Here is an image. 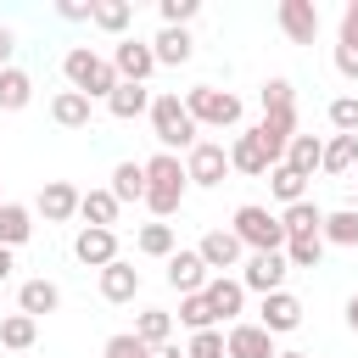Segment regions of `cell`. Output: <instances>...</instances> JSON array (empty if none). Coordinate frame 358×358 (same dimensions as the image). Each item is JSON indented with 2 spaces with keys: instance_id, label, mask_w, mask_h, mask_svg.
<instances>
[{
  "instance_id": "22",
  "label": "cell",
  "mask_w": 358,
  "mask_h": 358,
  "mask_svg": "<svg viewBox=\"0 0 358 358\" xmlns=\"http://www.w3.org/2000/svg\"><path fill=\"white\" fill-rule=\"evenodd\" d=\"M229 168H235V173H268L274 162H268V151L257 145V134L246 129V134H235V145H229Z\"/></svg>"
},
{
  "instance_id": "2",
  "label": "cell",
  "mask_w": 358,
  "mask_h": 358,
  "mask_svg": "<svg viewBox=\"0 0 358 358\" xmlns=\"http://www.w3.org/2000/svg\"><path fill=\"white\" fill-rule=\"evenodd\" d=\"M62 73H67V84H73L84 101H106V95L117 90V73H112V62H106V56H95L90 45H73V50L62 56Z\"/></svg>"
},
{
  "instance_id": "32",
  "label": "cell",
  "mask_w": 358,
  "mask_h": 358,
  "mask_svg": "<svg viewBox=\"0 0 358 358\" xmlns=\"http://www.w3.org/2000/svg\"><path fill=\"white\" fill-rule=\"evenodd\" d=\"M34 336H39V319H28V313H6V319H0V347L28 352V347H34Z\"/></svg>"
},
{
  "instance_id": "33",
  "label": "cell",
  "mask_w": 358,
  "mask_h": 358,
  "mask_svg": "<svg viewBox=\"0 0 358 358\" xmlns=\"http://www.w3.org/2000/svg\"><path fill=\"white\" fill-rule=\"evenodd\" d=\"M324 173H352L358 168V134H336V140H324V162H319Z\"/></svg>"
},
{
  "instance_id": "46",
  "label": "cell",
  "mask_w": 358,
  "mask_h": 358,
  "mask_svg": "<svg viewBox=\"0 0 358 358\" xmlns=\"http://www.w3.org/2000/svg\"><path fill=\"white\" fill-rule=\"evenodd\" d=\"M341 45H352V50H358V0L341 11Z\"/></svg>"
},
{
  "instance_id": "34",
  "label": "cell",
  "mask_w": 358,
  "mask_h": 358,
  "mask_svg": "<svg viewBox=\"0 0 358 358\" xmlns=\"http://www.w3.org/2000/svg\"><path fill=\"white\" fill-rule=\"evenodd\" d=\"M268 190H274L285 207H291V201H308V179H302V173H291L285 162H274V168H268Z\"/></svg>"
},
{
  "instance_id": "8",
  "label": "cell",
  "mask_w": 358,
  "mask_h": 358,
  "mask_svg": "<svg viewBox=\"0 0 358 358\" xmlns=\"http://www.w3.org/2000/svg\"><path fill=\"white\" fill-rule=\"evenodd\" d=\"M112 73H117V84H145V78L157 73L151 45H145V39H117V50H112Z\"/></svg>"
},
{
  "instance_id": "43",
  "label": "cell",
  "mask_w": 358,
  "mask_h": 358,
  "mask_svg": "<svg viewBox=\"0 0 358 358\" xmlns=\"http://www.w3.org/2000/svg\"><path fill=\"white\" fill-rule=\"evenodd\" d=\"M106 358H145V347L134 341V330H123V336L106 341Z\"/></svg>"
},
{
  "instance_id": "51",
  "label": "cell",
  "mask_w": 358,
  "mask_h": 358,
  "mask_svg": "<svg viewBox=\"0 0 358 358\" xmlns=\"http://www.w3.org/2000/svg\"><path fill=\"white\" fill-rule=\"evenodd\" d=\"M280 358H313V352H280Z\"/></svg>"
},
{
  "instance_id": "10",
  "label": "cell",
  "mask_w": 358,
  "mask_h": 358,
  "mask_svg": "<svg viewBox=\"0 0 358 358\" xmlns=\"http://www.w3.org/2000/svg\"><path fill=\"white\" fill-rule=\"evenodd\" d=\"M73 257L78 263H90V268H106V263H117V229H78L73 235Z\"/></svg>"
},
{
  "instance_id": "37",
  "label": "cell",
  "mask_w": 358,
  "mask_h": 358,
  "mask_svg": "<svg viewBox=\"0 0 358 358\" xmlns=\"http://www.w3.org/2000/svg\"><path fill=\"white\" fill-rule=\"evenodd\" d=\"M134 246H140L145 257H173V224H145V229L134 235Z\"/></svg>"
},
{
  "instance_id": "39",
  "label": "cell",
  "mask_w": 358,
  "mask_h": 358,
  "mask_svg": "<svg viewBox=\"0 0 358 358\" xmlns=\"http://www.w3.org/2000/svg\"><path fill=\"white\" fill-rule=\"evenodd\" d=\"M263 112H296L291 78H268V84H263Z\"/></svg>"
},
{
  "instance_id": "19",
  "label": "cell",
  "mask_w": 358,
  "mask_h": 358,
  "mask_svg": "<svg viewBox=\"0 0 358 358\" xmlns=\"http://www.w3.org/2000/svg\"><path fill=\"white\" fill-rule=\"evenodd\" d=\"M291 173H302V179H313V168L324 162V140L319 134H291V145H285V157H280Z\"/></svg>"
},
{
  "instance_id": "15",
  "label": "cell",
  "mask_w": 358,
  "mask_h": 358,
  "mask_svg": "<svg viewBox=\"0 0 358 358\" xmlns=\"http://www.w3.org/2000/svg\"><path fill=\"white\" fill-rule=\"evenodd\" d=\"M39 213H45V224H67L73 213H78V190L67 185V179H45L39 185V201H34Z\"/></svg>"
},
{
  "instance_id": "25",
  "label": "cell",
  "mask_w": 358,
  "mask_h": 358,
  "mask_svg": "<svg viewBox=\"0 0 358 358\" xmlns=\"http://www.w3.org/2000/svg\"><path fill=\"white\" fill-rule=\"evenodd\" d=\"M106 112L129 123V117H140V112H151V90H145V84H117V90L106 95Z\"/></svg>"
},
{
  "instance_id": "28",
  "label": "cell",
  "mask_w": 358,
  "mask_h": 358,
  "mask_svg": "<svg viewBox=\"0 0 358 358\" xmlns=\"http://www.w3.org/2000/svg\"><path fill=\"white\" fill-rule=\"evenodd\" d=\"M28 101H34V78L22 67H6L0 73V112H22Z\"/></svg>"
},
{
  "instance_id": "45",
  "label": "cell",
  "mask_w": 358,
  "mask_h": 358,
  "mask_svg": "<svg viewBox=\"0 0 358 358\" xmlns=\"http://www.w3.org/2000/svg\"><path fill=\"white\" fill-rule=\"evenodd\" d=\"M336 73L358 84V50H352V45H336Z\"/></svg>"
},
{
  "instance_id": "30",
  "label": "cell",
  "mask_w": 358,
  "mask_h": 358,
  "mask_svg": "<svg viewBox=\"0 0 358 358\" xmlns=\"http://www.w3.org/2000/svg\"><path fill=\"white\" fill-rule=\"evenodd\" d=\"M112 196H117V207L123 201H145V168L140 162H117L112 168Z\"/></svg>"
},
{
  "instance_id": "42",
  "label": "cell",
  "mask_w": 358,
  "mask_h": 358,
  "mask_svg": "<svg viewBox=\"0 0 358 358\" xmlns=\"http://www.w3.org/2000/svg\"><path fill=\"white\" fill-rule=\"evenodd\" d=\"M157 11H162V28H185V22L201 11V0H162Z\"/></svg>"
},
{
  "instance_id": "11",
  "label": "cell",
  "mask_w": 358,
  "mask_h": 358,
  "mask_svg": "<svg viewBox=\"0 0 358 358\" xmlns=\"http://www.w3.org/2000/svg\"><path fill=\"white\" fill-rule=\"evenodd\" d=\"M201 296H207V308H213V319H241V308H246V285L241 280H229V274H213L207 285H201Z\"/></svg>"
},
{
  "instance_id": "6",
  "label": "cell",
  "mask_w": 358,
  "mask_h": 358,
  "mask_svg": "<svg viewBox=\"0 0 358 358\" xmlns=\"http://www.w3.org/2000/svg\"><path fill=\"white\" fill-rule=\"evenodd\" d=\"M224 173H229V151H224L218 140H196V145L185 151V179H190V185L213 190V185H224Z\"/></svg>"
},
{
  "instance_id": "48",
  "label": "cell",
  "mask_w": 358,
  "mask_h": 358,
  "mask_svg": "<svg viewBox=\"0 0 358 358\" xmlns=\"http://www.w3.org/2000/svg\"><path fill=\"white\" fill-rule=\"evenodd\" d=\"M145 358H185V352H179L173 341H162V347H145Z\"/></svg>"
},
{
  "instance_id": "3",
  "label": "cell",
  "mask_w": 358,
  "mask_h": 358,
  "mask_svg": "<svg viewBox=\"0 0 358 358\" xmlns=\"http://www.w3.org/2000/svg\"><path fill=\"white\" fill-rule=\"evenodd\" d=\"M151 134H157L162 151H190L196 145V123H190L179 95H151Z\"/></svg>"
},
{
  "instance_id": "49",
  "label": "cell",
  "mask_w": 358,
  "mask_h": 358,
  "mask_svg": "<svg viewBox=\"0 0 358 358\" xmlns=\"http://www.w3.org/2000/svg\"><path fill=\"white\" fill-rule=\"evenodd\" d=\"M0 280H11V246H0Z\"/></svg>"
},
{
  "instance_id": "40",
  "label": "cell",
  "mask_w": 358,
  "mask_h": 358,
  "mask_svg": "<svg viewBox=\"0 0 358 358\" xmlns=\"http://www.w3.org/2000/svg\"><path fill=\"white\" fill-rule=\"evenodd\" d=\"M330 129L336 134H358V95H336L330 101Z\"/></svg>"
},
{
  "instance_id": "29",
  "label": "cell",
  "mask_w": 358,
  "mask_h": 358,
  "mask_svg": "<svg viewBox=\"0 0 358 358\" xmlns=\"http://www.w3.org/2000/svg\"><path fill=\"white\" fill-rule=\"evenodd\" d=\"M90 22H95L101 34H123V28L134 22V6H129V0H95V6H90Z\"/></svg>"
},
{
  "instance_id": "18",
  "label": "cell",
  "mask_w": 358,
  "mask_h": 358,
  "mask_svg": "<svg viewBox=\"0 0 358 358\" xmlns=\"http://www.w3.org/2000/svg\"><path fill=\"white\" fill-rule=\"evenodd\" d=\"M56 308H62L56 280H22V285H17V313L39 319V313H56Z\"/></svg>"
},
{
  "instance_id": "26",
  "label": "cell",
  "mask_w": 358,
  "mask_h": 358,
  "mask_svg": "<svg viewBox=\"0 0 358 358\" xmlns=\"http://www.w3.org/2000/svg\"><path fill=\"white\" fill-rule=\"evenodd\" d=\"M90 112H95V101H84L78 90H62V95L50 101V117H56L62 129H90Z\"/></svg>"
},
{
  "instance_id": "27",
  "label": "cell",
  "mask_w": 358,
  "mask_h": 358,
  "mask_svg": "<svg viewBox=\"0 0 358 358\" xmlns=\"http://www.w3.org/2000/svg\"><path fill=\"white\" fill-rule=\"evenodd\" d=\"M34 235V213L22 201H0V246H22Z\"/></svg>"
},
{
  "instance_id": "23",
  "label": "cell",
  "mask_w": 358,
  "mask_h": 358,
  "mask_svg": "<svg viewBox=\"0 0 358 358\" xmlns=\"http://www.w3.org/2000/svg\"><path fill=\"white\" fill-rule=\"evenodd\" d=\"M78 218H84L90 229H112V224H117V196H112V190H84V196H78Z\"/></svg>"
},
{
  "instance_id": "41",
  "label": "cell",
  "mask_w": 358,
  "mask_h": 358,
  "mask_svg": "<svg viewBox=\"0 0 358 358\" xmlns=\"http://www.w3.org/2000/svg\"><path fill=\"white\" fill-rule=\"evenodd\" d=\"M185 358H229L224 352V330H196L190 347H185Z\"/></svg>"
},
{
  "instance_id": "35",
  "label": "cell",
  "mask_w": 358,
  "mask_h": 358,
  "mask_svg": "<svg viewBox=\"0 0 358 358\" xmlns=\"http://www.w3.org/2000/svg\"><path fill=\"white\" fill-rule=\"evenodd\" d=\"M280 257H285L291 268H319V257H324V235H302V241H285V246H280Z\"/></svg>"
},
{
  "instance_id": "50",
  "label": "cell",
  "mask_w": 358,
  "mask_h": 358,
  "mask_svg": "<svg viewBox=\"0 0 358 358\" xmlns=\"http://www.w3.org/2000/svg\"><path fill=\"white\" fill-rule=\"evenodd\" d=\"M347 324H352V330H358V296H352V302H347Z\"/></svg>"
},
{
  "instance_id": "1",
  "label": "cell",
  "mask_w": 358,
  "mask_h": 358,
  "mask_svg": "<svg viewBox=\"0 0 358 358\" xmlns=\"http://www.w3.org/2000/svg\"><path fill=\"white\" fill-rule=\"evenodd\" d=\"M145 168V207L157 213V218H173L179 213V201H185V162L173 157V151H157L151 162H140Z\"/></svg>"
},
{
  "instance_id": "44",
  "label": "cell",
  "mask_w": 358,
  "mask_h": 358,
  "mask_svg": "<svg viewBox=\"0 0 358 358\" xmlns=\"http://www.w3.org/2000/svg\"><path fill=\"white\" fill-rule=\"evenodd\" d=\"M90 6H95V0H90ZM90 6H84V0H56V17H62V22H90Z\"/></svg>"
},
{
  "instance_id": "31",
  "label": "cell",
  "mask_w": 358,
  "mask_h": 358,
  "mask_svg": "<svg viewBox=\"0 0 358 358\" xmlns=\"http://www.w3.org/2000/svg\"><path fill=\"white\" fill-rule=\"evenodd\" d=\"M173 336V313H162V308H145L140 319H134V341L140 347H162Z\"/></svg>"
},
{
  "instance_id": "17",
  "label": "cell",
  "mask_w": 358,
  "mask_h": 358,
  "mask_svg": "<svg viewBox=\"0 0 358 358\" xmlns=\"http://www.w3.org/2000/svg\"><path fill=\"white\" fill-rule=\"evenodd\" d=\"M207 280H213V274H207V263H201L196 252H173V257H168V285H173L179 296H196Z\"/></svg>"
},
{
  "instance_id": "47",
  "label": "cell",
  "mask_w": 358,
  "mask_h": 358,
  "mask_svg": "<svg viewBox=\"0 0 358 358\" xmlns=\"http://www.w3.org/2000/svg\"><path fill=\"white\" fill-rule=\"evenodd\" d=\"M11 50H17V34H11V28H6V22H0V73H6V67H11Z\"/></svg>"
},
{
  "instance_id": "12",
  "label": "cell",
  "mask_w": 358,
  "mask_h": 358,
  "mask_svg": "<svg viewBox=\"0 0 358 358\" xmlns=\"http://www.w3.org/2000/svg\"><path fill=\"white\" fill-rule=\"evenodd\" d=\"M224 352L229 358H280L274 352V336L263 324H229L224 330Z\"/></svg>"
},
{
  "instance_id": "5",
  "label": "cell",
  "mask_w": 358,
  "mask_h": 358,
  "mask_svg": "<svg viewBox=\"0 0 358 358\" xmlns=\"http://www.w3.org/2000/svg\"><path fill=\"white\" fill-rule=\"evenodd\" d=\"M229 235H235L241 246H252V252H280V246H285L280 213H268V207H257V201L235 207V224H229Z\"/></svg>"
},
{
  "instance_id": "20",
  "label": "cell",
  "mask_w": 358,
  "mask_h": 358,
  "mask_svg": "<svg viewBox=\"0 0 358 358\" xmlns=\"http://www.w3.org/2000/svg\"><path fill=\"white\" fill-rule=\"evenodd\" d=\"M134 291H140V268H134V263L117 257V263L101 268V296H106V302H134Z\"/></svg>"
},
{
  "instance_id": "24",
  "label": "cell",
  "mask_w": 358,
  "mask_h": 358,
  "mask_svg": "<svg viewBox=\"0 0 358 358\" xmlns=\"http://www.w3.org/2000/svg\"><path fill=\"white\" fill-rule=\"evenodd\" d=\"M280 229H285V241H302V235H319V229H324V213H319L313 201H291V207L280 213Z\"/></svg>"
},
{
  "instance_id": "36",
  "label": "cell",
  "mask_w": 358,
  "mask_h": 358,
  "mask_svg": "<svg viewBox=\"0 0 358 358\" xmlns=\"http://www.w3.org/2000/svg\"><path fill=\"white\" fill-rule=\"evenodd\" d=\"M324 241H336V246H358V207H341V213H324V229H319Z\"/></svg>"
},
{
  "instance_id": "7",
  "label": "cell",
  "mask_w": 358,
  "mask_h": 358,
  "mask_svg": "<svg viewBox=\"0 0 358 358\" xmlns=\"http://www.w3.org/2000/svg\"><path fill=\"white\" fill-rule=\"evenodd\" d=\"M285 274H291V263H285L280 252H252V257L241 263V285H246V291H263V296L285 291Z\"/></svg>"
},
{
  "instance_id": "21",
  "label": "cell",
  "mask_w": 358,
  "mask_h": 358,
  "mask_svg": "<svg viewBox=\"0 0 358 358\" xmlns=\"http://www.w3.org/2000/svg\"><path fill=\"white\" fill-rule=\"evenodd\" d=\"M190 50H196V39H190L185 28H162V34L151 39V56H157V67H179V62H190Z\"/></svg>"
},
{
  "instance_id": "14",
  "label": "cell",
  "mask_w": 358,
  "mask_h": 358,
  "mask_svg": "<svg viewBox=\"0 0 358 358\" xmlns=\"http://www.w3.org/2000/svg\"><path fill=\"white\" fill-rule=\"evenodd\" d=\"M252 134H257V145L268 151V162H280L285 145H291V134H296V112H263V123H257Z\"/></svg>"
},
{
  "instance_id": "16",
  "label": "cell",
  "mask_w": 358,
  "mask_h": 358,
  "mask_svg": "<svg viewBox=\"0 0 358 358\" xmlns=\"http://www.w3.org/2000/svg\"><path fill=\"white\" fill-rule=\"evenodd\" d=\"M241 252H246V246H241L229 229H207V235H201V246H196V257L207 263V274H213V268H218V274H224V268H235V263H241Z\"/></svg>"
},
{
  "instance_id": "38",
  "label": "cell",
  "mask_w": 358,
  "mask_h": 358,
  "mask_svg": "<svg viewBox=\"0 0 358 358\" xmlns=\"http://www.w3.org/2000/svg\"><path fill=\"white\" fill-rule=\"evenodd\" d=\"M179 324L196 336V330H213L218 319H213V308H207V296L196 291V296H179Z\"/></svg>"
},
{
  "instance_id": "13",
  "label": "cell",
  "mask_w": 358,
  "mask_h": 358,
  "mask_svg": "<svg viewBox=\"0 0 358 358\" xmlns=\"http://www.w3.org/2000/svg\"><path fill=\"white\" fill-rule=\"evenodd\" d=\"M257 324H263L268 336H285V330H296V324H302V302H296L291 291H274V296H263Z\"/></svg>"
},
{
  "instance_id": "9",
  "label": "cell",
  "mask_w": 358,
  "mask_h": 358,
  "mask_svg": "<svg viewBox=\"0 0 358 358\" xmlns=\"http://www.w3.org/2000/svg\"><path fill=\"white\" fill-rule=\"evenodd\" d=\"M280 28L291 45H313L319 39V6L313 0H280Z\"/></svg>"
},
{
  "instance_id": "4",
  "label": "cell",
  "mask_w": 358,
  "mask_h": 358,
  "mask_svg": "<svg viewBox=\"0 0 358 358\" xmlns=\"http://www.w3.org/2000/svg\"><path fill=\"white\" fill-rule=\"evenodd\" d=\"M185 112H190V123L201 129H235L241 123V95H229V90H213V84H196V90H185Z\"/></svg>"
}]
</instances>
